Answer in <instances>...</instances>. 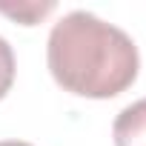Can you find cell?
I'll return each mask as SVG.
<instances>
[{"mask_svg": "<svg viewBox=\"0 0 146 146\" xmlns=\"http://www.w3.org/2000/svg\"><path fill=\"white\" fill-rule=\"evenodd\" d=\"M15 83V52L6 37H0V100L9 95Z\"/></svg>", "mask_w": 146, "mask_h": 146, "instance_id": "cell-4", "label": "cell"}, {"mask_svg": "<svg viewBox=\"0 0 146 146\" xmlns=\"http://www.w3.org/2000/svg\"><path fill=\"white\" fill-rule=\"evenodd\" d=\"M0 146H32L26 140H0Z\"/></svg>", "mask_w": 146, "mask_h": 146, "instance_id": "cell-5", "label": "cell"}, {"mask_svg": "<svg viewBox=\"0 0 146 146\" xmlns=\"http://www.w3.org/2000/svg\"><path fill=\"white\" fill-rule=\"evenodd\" d=\"M46 63L63 92L95 100L126 92L140 69L135 40L83 9L63 15L52 26Z\"/></svg>", "mask_w": 146, "mask_h": 146, "instance_id": "cell-1", "label": "cell"}, {"mask_svg": "<svg viewBox=\"0 0 146 146\" xmlns=\"http://www.w3.org/2000/svg\"><path fill=\"white\" fill-rule=\"evenodd\" d=\"M0 12L9 15V17H15L23 26H35L49 12H54V3H17V6H0Z\"/></svg>", "mask_w": 146, "mask_h": 146, "instance_id": "cell-3", "label": "cell"}, {"mask_svg": "<svg viewBox=\"0 0 146 146\" xmlns=\"http://www.w3.org/2000/svg\"><path fill=\"white\" fill-rule=\"evenodd\" d=\"M115 146H146V98L126 106L112 123Z\"/></svg>", "mask_w": 146, "mask_h": 146, "instance_id": "cell-2", "label": "cell"}]
</instances>
